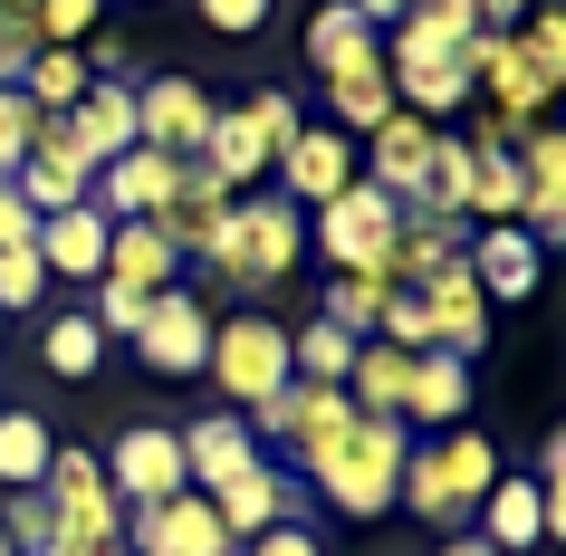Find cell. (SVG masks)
I'll use <instances>...</instances> for the list:
<instances>
[{"label": "cell", "mask_w": 566, "mask_h": 556, "mask_svg": "<svg viewBox=\"0 0 566 556\" xmlns=\"http://www.w3.org/2000/svg\"><path fill=\"white\" fill-rule=\"evenodd\" d=\"M0 556H10V537H0Z\"/></svg>", "instance_id": "cell-47"}, {"label": "cell", "mask_w": 566, "mask_h": 556, "mask_svg": "<svg viewBox=\"0 0 566 556\" xmlns=\"http://www.w3.org/2000/svg\"><path fill=\"white\" fill-rule=\"evenodd\" d=\"M125 346L145 355L154 375H202V355H211V307L192 297V279H182V289H164V297H145V326H135Z\"/></svg>", "instance_id": "cell-8"}, {"label": "cell", "mask_w": 566, "mask_h": 556, "mask_svg": "<svg viewBox=\"0 0 566 556\" xmlns=\"http://www.w3.org/2000/svg\"><path fill=\"white\" fill-rule=\"evenodd\" d=\"M49 451H59V422L30 403H10L0 412V490H39L49 480Z\"/></svg>", "instance_id": "cell-24"}, {"label": "cell", "mask_w": 566, "mask_h": 556, "mask_svg": "<svg viewBox=\"0 0 566 556\" xmlns=\"http://www.w3.org/2000/svg\"><path fill=\"white\" fill-rule=\"evenodd\" d=\"M442 260H461V221H442V211H403V221H394V289L432 279Z\"/></svg>", "instance_id": "cell-27"}, {"label": "cell", "mask_w": 566, "mask_h": 556, "mask_svg": "<svg viewBox=\"0 0 566 556\" xmlns=\"http://www.w3.org/2000/svg\"><path fill=\"white\" fill-rule=\"evenodd\" d=\"M192 10H202L221 39H250V30H269V10H279V0H192Z\"/></svg>", "instance_id": "cell-39"}, {"label": "cell", "mask_w": 566, "mask_h": 556, "mask_svg": "<svg viewBox=\"0 0 566 556\" xmlns=\"http://www.w3.org/2000/svg\"><path fill=\"white\" fill-rule=\"evenodd\" d=\"M49 556H77V547H49Z\"/></svg>", "instance_id": "cell-46"}, {"label": "cell", "mask_w": 566, "mask_h": 556, "mask_svg": "<svg viewBox=\"0 0 566 556\" xmlns=\"http://www.w3.org/2000/svg\"><path fill=\"white\" fill-rule=\"evenodd\" d=\"M202 499H211V518H221L231 547H250V537L279 527V518H298V480H289V470H269V461H250L240 480H221V490H202Z\"/></svg>", "instance_id": "cell-12"}, {"label": "cell", "mask_w": 566, "mask_h": 556, "mask_svg": "<svg viewBox=\"0 0 566 556\" xmlns=\"http://www.w3.org/2000/svg\"><path fill=\"white\" fill-rule=\"evenodd\" d=\"M106 279L135 297H164V289H182V250L154 221H106Z\"/></svg>", "instance_id": "cell-19"}, {"label": "cell", "mask_w": 566, "mask_h": 556, "mask_svg": "<svg viewBox=\"0 0 566 556\" xmlns=\"http://www.w3.org/2000/svg\"><path fill=\"white\" fill-rule=\"evenodd\" d=\"M174 432H182V480L192 490H221V480H240L260 461V441H250L240 412H202V422H174Z\"/></svg>", "instance_id": "cell-20"}, {"label": "cell", "mask_w": 566, "mask_h": 556, "mask_svg": "<svg viewBox=\"0 0 566 556\" xmlns=\"http://www.w3.org/2000/svg\"><path fill=\"white\" fill-rule=\"evenodd\" d=\"M0 537H10V556H49L59 547V499L49 490H0Z\"/></svg>", "instance_id": "cell-31"}, {"label": "cell", "mask_w": 566, "mask_h": 556, "mask_svg": "<svg viewBox=\"0 0 566 556\" xmlns=\"http://www.w3.org/2000/svg\"><path fill=\"white\" fill-rule=\"evenodd\" d=\"M211 106L192 77H145L135 87V145H154V154H174V164H192V154L211 145Z\"/></svg>", "instance_id": "cell-9"}, {"label": "cell", "mask_w": 566, "mask_h": 556, "mask_svg": "<svg viewBox=\"0 0 566 556\" xmlns=\"http://www.w3.org/2000/svg\"><path fill=\"white\" fill-rule=\"evenodd\" d=\"M202 375L221 384V403H231V412H260L269 394L289 384V326L269 317V307H231V317H211Z\"/></svg>", "instance_id": "cell-6"}, {"label": "cell", "mask_w": 566, "mask_h": 556, "mask_svg": "<svg viewBox=\"0 0 566 556\" xmlns=\"http://www.w3.org/2000/svg\"><path fill=\"white\" fill-rule=\"evenodd\" d=\"M403 375H413V355L385 346V336H365L356 365H346V403H356V412H394V422H403Z\"/></svg>", "instance_id": "cell-26"}, {"label": "cell", "mask_w": 566, "mask_h": 556, "mask_svg": "<svg viewBox=\"0 0 566 556\" xmlns=\"http://www.w3.org/2000/svg\"><path fill=\"white\" fill-rule=\"evenodd\" d=\"M96 470H106V490H116L125 508H154V499L192 490V480H182V432H174V422H125Z\"/></svg>", "instance_id": "cell-7"}, {"label": "cell", "mask_w": 566, "mask_h": 556, "mask_svg": "<svg viewBox=\"0 0 566 556\" xmlns=\"http://www.w3.org/2000/svg\"><path fill=\"white\" fill-rule=\"evenodd\" d=\"M307 67L327 77V87H356V77H385V30H365L346 0L327 10H307Z\"/></svg>", "instance_id": "cell-11"}, {"label": "cell", "mask_w": 566, "mask_h": 556, "mask_svg": "<svg viewBox=\"0 0 566 556\" xmlns=\"http://www.w3.org/2000/svg\"><path fill=\"white\" fill-rule=\"evenodd\" d=\"M298 96L289 87H260L250 106H231V116H211V145H202V174L221 182V192H250V182H269L279 174V154H289V135H298Z\"/></svg>", "instance_id": "cell-4"}, {"label": "cell", "mask_w": 566, "mask_h": 556, "mask_svg": "<svg viewBox=\"0 0 566 556\" xmlns=\"http://www.w3.org/2000/svg\"><path fill=\"white\" fill-rule=\"evenodd\" d=\"M279 182H289V202H298V211L336 202V192L356 182V135H336V125H298L289 154H279Z\"/></svg>", "instance_id": "cell-13"}, {"label": "cell", "mask_w": 566, "mask_h": 556, "mask_svg": "<svg viewBox=\"0 0 566 556\" xmlns=\"http://www.w3.org/2000/svg\"><path fill=\"white\" fill-rule=\"evenodd\" d=\"M442 556H500V547H480V527H461V537H442Z\"/></svg>", "instance_id": "cell-44"}, {"label": "cell", "mask_w": 566, "mask_h": 556, "mask_svg": "<svg viewBox=\"0 0 566 556\" xmlns=\"http://www.w3.org/2000/svg\"><path fill=\"white\" fill-rule=\"evenodd\" d=\"M221 221H231V192L202 174V154H192V164H174V192H164V211H154V231L174 240L182 260H202L211 240H221Z\"/></svg>", "instance_id": "cell-15"}, {"label": "cell", "mask_w": 566, "mask_h": 556, "mask_svg": "<svg viewBox=\"0 0 566 556\" xmlns=\"http://www.w3.org/2000/svg\"><path fill=\"white\" fill-rule=\"evenodd\" d=\"M96 39V0H39V49H77Z\"/></svg>", "instance_id": "cell-36"}, {"label": "cell", "mask_w": 566, "mask_h": 556, "mask_svg": "<svg viewBox=\"0 0 566 556\" xmlns=\"http://www.w3.org/2000/svg\"><path fill=\"white\" fill-rule=\"evenodd\" d=\"M461 412H471V355H413V375H403V422L451 432Z\"/></svg>", "instance_id": "cell-22"}, {"label": "cell", "mask_w": 566, "mask_h": 556, "mask_svg": "<svg viewBox=\"0 0 566 556\" xmlns=\"http://www.w3.org/2000/svg\"><path fill=\"white\" fill-rule=\"evenodd\" d=\"M0 39L10 49H39V0H0Z\"/></svg>", "instance_id": "cell-41"}, {"label": "cell", "mask_w": 566, "mask_h": 556, "mask_svg": "<svg viewBox=\"0 0 566 556\" xmlns=\"http://www.w3.org/2000/svg\"><path fill=\"white\" fill-rule=\"evenodd\" d=\"M537 260H547V250H537L518 221H480V240L461 250V269H471V289L490 297V307H518V297L537 289Z\"/></svg>", "instance_id": "cell-14"}, {"label": "cell", "mask_w": 566, "mask_h": 556, "mask_svg": "<svg viewBox=\"0 0 566 556\" xmlns=\"http://www.w3.org/2000/svg\"><path fill=\"white\" fill-rule=\"evenodd\" d=\"M30 231H39V211L20 202V182H0V250H20Z\"/></svg>", "instance_id": "cell-40"}, {"label": "cell", "mask_w": 566, "mask_h": 556, "mask_svg": "<svg viewBox=\"0 0 566 556\" xmlns=\"http://www.w3.org/2000/svg\"><path fill=\"white\" fill-rule=\"evenodd\" d=\"M385 279H327V307H317V317L327 326H346V336H375V317H385Z\"/></svg>", "instance_id": "cell-33"}, {"label": "cell", "mask_w": 566, "mask_h": 556, "mask_svg": "<svg viewBox=\"0 0 566 556\" xmlns=\"http://www.w3.org/2000/svg\"><path fill=\"white\" fill-rule=\"evenodd\" d=\"M10 182H20V202H30L39 221H49V211H77V202H87V174H77V164H39V154H30Z\"/></svg>", "instance_id": "cell-32"}, {"label": "cell", "mask_w": 566, "mask_h": 556, "mask_svg": "<svg viewBox=\"0 0 566 556\" xmlns=\"http://www.w3.org/2000/svg\"><path fill=\"white\" fill-rule=\"evenodd\" d=\"M528 10H537V0H471V20H480V30H518Z\"/></svg>", "instance_id": "cell-42"}, {"label": "cell", "mask_w": 566, "mask_h": 556, "mask_svg": "<svg viewBox=\"0 0 566 556\" xmlns=\"http://www.w3.org/2000/svg\"><path fill=\"white\" fill-rule=\"evenodd\" d=\"M356 346H365V336H346V326H327V317H307L298 336H289V375H298V384H346Z\"/></svg>", "instance_id": "cell-30"}, {"label": "cell", "mask_w": 566, "mask_h": 556, "mask_svg": "<svg viewBox=\"0 0 566 556\" xmlns=\"http://www.w3.org/2000/svg\"><path fill=\"white\" fill-rule=\"evenodd\" d=\"M125 547L135 556H240L231 537H221V518H211L202 490H174V499H154V508H125Z\"/></svg>", "instance_id": "cell-10"}, {"label": "cell", "mask_w": 566, "mask_h": 556, "mask_svg": "<svg viewBox=\"0 0 566 556\" xmlns=\"http://www.w3.org/2000/svg\"><path fill=\"white\" fill-rule=\"evenodd\" d=\"M413 297L432 307V346H442V355H471L480 336H490V297L471 289V269H461V260H442L432 279H413Z\"/></svg>", "instance_id": "cell-18"}, {"label": "cell", "mask_w": 566, "mask_h": 556, "mask_svg": "<svg viewBox=\"0 0 566 556\" xmlns=\"http://www.w3.org/2000/svg\"><path fill=\"white\" fill-rule=\"evenodd\" d=\"M87 87H96V77H87V59H77V49H30V67H20V96H30L39 116H67Z\"/></svg>", "instance_id": "cell-29"}, {"label": "cell", "mask_w": 566, "mask_h": 556, "mask_svg": "<svg viewBox=\"0 0 566 556\" xmlns=\"http://www.w3.org/2000/svg\"><path fill=\"white\" fill-rule=\"evenodd\" d=\"M20 67H30V49H10V39H0V87H20Z\"/></svg>", "instance_id": "cell-45"}, {"label": "cell", "mask_w": 566, "mask_h": 556, "mask_svg": "<svg viewBox=\"0 0 566 556\" xmlns=\"http://www.w3.org/2000/svg\"><path fill=\"white\" fill-rule=\"evenodd\" d=\"M67 135H77V154H87V174L116 164V154L135 145V77H96V87L67 106Z\"/></svg>", "instance_id": "cell-21"}, {"label": "cell", "mask_w": 566, "mask_h": 556, "mask_svg": "<svg viewBox=\"0 0 566 556\" xmlns=\"http://www.w3.org/2000/svg\"><path fill=\"white\" fill-rule=\"evenodd\" d=\"M490 480H500V441L490 432H432L422 451H403V480H394V508H413L422 527H442V537H461V527L480 518V499H490Z\"/></svg>", "instance_id": "cell-1"}, {"label": "cell", "mask_w": 566, "mask_h": 556, "mask_svg": "<svg viewBox=\"0 0 566 556\" xmlns=\"http://www.w3.org/2000/svg\"><path fill=\"white\" fill-rule=\"evenodd\" d=\"M39 269H49V289H59V279H106V211L96 202H77V211H49V221H39Z\"/></svg>", "instance_id": "cell-17"}, {"label": "cell", "mask_w": 566, "mask_h": 556, "mask_svg": "<svg viewBox=\"0 0 566 556\" xmlns=\"http://www.w3.org/2000/svg\"><path fill=\"white\" fill-rule=\"evenodd\" d=\"M432 135H442V125H422V116H403V106H394V116L375 125V135H365V145H375V174H365V182H385L394 202H413V182H422V154H432Z\"/></svg>", "instance_id": "cell-23"}, {"label": "cell", "mask_w": 566, "mask_h": 556, "mask_svg": "<svg viewBox=\"0 0 566 556\" xmlns=\"http://www.w3.org/2000/svg\"><path fill=\"white\" fill-rule=\"evenodd\" d=\"M480 547H500V556L547 547V490H537L528 470H500L490 480V499H480Z\"/></svg>", "instance_id": "cell-16"}, {"label": "cell", "mask_w": 566, "mask_h": 556, "mask_svg": "<svg viewBox=\"0 0 566 556\" xmlns=\"http://www.w3.org/2000/svg\"><path fill=\"white\" fill-rule=\"evenodd\" d=\"M413 211H442V221H471V135H432L413 182Z\"/></svg>", "instance_id": "cell-25"}, {"label": "cell", "mask_w": 566, "mask_h": 556, "mask_svg": "<svg viewBox=\"0 0 566 556\" xmlns=\"http://www.w3.org/2000/svg\"><path fill=\"white\" fill-rule=\"evenodd\" d=\"M30 307H49V269H39V240H20L0 250V317H30Z\"/></svg>", "instance_id": "cell-34"}, {"label": "cell", "mask_w": 566, "mask_h": 556, "mask_svg": "<svg viewBox=\"0 0 566 556\" xmlns=\"http://www.w3.org/2000/svg\"><path fill=\"white\" fill-rule=\"evenodd\" d=\"M403 451H413V422H394V412H356L346 441H327V451L307 461V490L327 499L336 518H394Z\"/></svg>", "instance_id": "cell-2"}, {"label": "cell", "mask_w": 566, "mask_h": 556, "mask_svg": "<svg viewBox=\"0 0 566 556\" xmlns=\"http://www.w3.org/2000/svg\"><path fill=\"white\" fill-rule=\"evenodd\" d=\"M87 317H96V336H135V326H145V297H135V289H116V279H96Z\"/></svg>", "instance_id": "cell-37"}, {"label": "cell", "mask_w": 566, "mask_h": 556, "mask_svg": "<svg viewBox=\"0 0 566 556\" xmlns=\"http://www.w3.org/2000/svg\"><path fill=\"white\" fill-rule=\"evenodd\" d=\"M39 365H49L59 384H87L96 365H106V336H96V317H87V307H67V317H49V326H39Z\"/></svg>", "instance_id": "cell-28"}, {"label": "cell", "mask_w": 566, "mask_h": 556, "mask_svg": "<svg viewBox=\"0 0 566 556\" xmlns=\"http://www.w3.org/2000/svg\"><path fill=\"white\" fill-rule=\"evenodd\" d=\"M346 10H356L365 30H394V20H403V0H346Z\"/></svg>", "instance_id": "cell-43"}, {"label": "cell", "mask_w": 566, "mask_h": 556, "mask_svg": "<svg viewBox=\"0 0 566 556\" xmlns=\"http://www.w3.org/2000/svg\"><path fill=\"white\" fill-rule=\"evenodd\" d=\"M240 556H327V537H317L307 518H279V527H260Z\"/></svg>", "instance_id": "cell-38"}, {"label": "cell", "mask_w": 566, "mask_h": 556, "mask_svg": "<svg viewBox=\"0 0 566 556\" xmlns=\"http://www.w3.org/2000/svg\"><path fill=\"white\" fill-rule=\"evenodd\" d=\"M307 250V211L298 202H231V221H221V240L202 250V269L221 279V289H269V279H289Z\"/></svg>", "instance_id": "cell-3"}, {"label": "cell", "mask_w": 566, "mask_h": 556, "mask_svg": "<svg viewBox=\"0 0 566 556\" xmlns=\"http://www.w3.org/2000/svg\"><path fill=\"white\" fill-rule=\"evenodd\" d=\"M30 135H39V106H30L20 87H0V182L30 164Z\"/></svg>", "instance_id": "cell-35"}, {"label": "cell", "mask_w": 566, "mask_h": 556, "mask_svg": "<svg viewBox=\"0 0 566 556\" xmlns=\"http://www.w3.org/2000/svg\"><path fill=\"white\" fill-rule=\"evenodd\" d=\"M394 221H403V202H394L385 182H346L336 202H317V221H307V240L327 250L336 279H385L394 289Z\"/></svg>", "instance_id": "cell-5"}]
</instances>
